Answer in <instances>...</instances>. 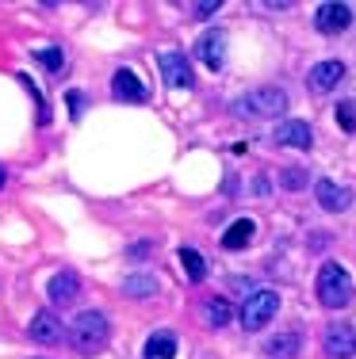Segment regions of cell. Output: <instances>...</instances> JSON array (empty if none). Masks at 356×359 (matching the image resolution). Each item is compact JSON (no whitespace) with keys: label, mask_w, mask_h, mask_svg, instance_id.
Wrapping results in <instances>:
<instances>
[{"label":"cell","mask_w":356,"mask_h":359,"mask_svg":"<svg viewBox=\"0 0 356 359\" xmlns=\"http://www.w3.org/2000/svg\"><path fill=\"white\" fill-rule=\"evenodd\" d=\"M161 76H165L169 88H192V84H196L192 65L180 50H165V54H161Z\"/></svg>","instance_id":"cell-7"},{"label":"cell","mask_w":356,"mask_h":359,"mask_svg":"<svg viewBox=\"0 0 356 359\" xmlns=\"http://www.w3.org/2000/svg\"><path fill=\"white\" fill-rule=\"evenodd\" d=\"M65 100H70V115L77 118L81 111H84V92H70V96H65Z\"/></svg>","instance_id":"cell-25"},{"label":"cell","mask_w":356,"mask_h":359,"mask_svg":"<svg viewBox=\"0 0 356 359\" xmlns=\"http://www.w3.org/2000/svg\"><path fill=\"white\" fill-rule=\"evenodd\" d=\"M180 268L188 271L192 283H203V279H207V260H203L196 249H180Z\"/></svg>","instance_id":"cell-18"},{"label":"cell","mask_w":356,"mask_h":359,"mask_svg":"<svg viewBox=\"0 0 356 359\" xmlns=\"http://www.w3.org/2000/svg\"><path fill=\"white\" fill-rule=\"evenodd\" d=\"M107 337H112V329H107V318L100 310H84L70 321V340L81 355L100 352V348L107 344Z\"/></svg>","instance_id":"cell-1"},{"label":"cell","mask_w":356,"mask_h":359,"mask_svg":"<svg viewBox=\"0 0 356 359\" xmlns=\"http://www.w3.org/2000/svg\"><path fill=\"white\" fill-rule=\"evenodd\" d=\"M192 12H196V20H211V15L218 12V0H199V4L192 8Z\"/></svg>","instance_id":"cell-24"},{"label":"cell","mask_w":356,"mask_h":359,"mask_svg":"<svg viewBox=\"0 0 356 359\" xmlns=\"http://www.w3.org/2000/svg\"><path fill=\"white\" fill-rule=\"evenodd\" d=\"M318 302L326 306V310H345L349 306V298H352V276L341 268V264H322V271H318Z\"/></svg>","instance_id":"cell-2"},{"label":"cell","mask_w":356,"mask_h":359,"mask_svg":"<svg viewBox=\"0 0 356 359\" xmlns=\"http://www.w3.org/2000/svg\"><path fill=\"white\" fill-rule=\"evenodd\" d=\"M4 180H8V172H4V168H0V187H4Z\"/></svg>","instance_id":"cell-26"},{"label":"cell","mask_w":356,"mask_h":359,"mask_svg":"<svg viewBox=\"0 0 356 359\" xmlns=\"http://www.w3.org/2000/svg\"><path fill=\"white\" fill-rule=\"evenodd\" d=\"M27 332H31V340H35V344H58L65 329H62V321H58L50 310H39V313H31Z\"/></svg>","instance_id":"cell-12"},{"label":"cell","mask_w":356,"mask_h":359,"mask_svg":"<svg viewBox=\"0 0 356 359\" xmlns=\"http://www.w3.org/2000/svg\"><path fill=\"white\" fill-rule=\"evenodd\" d=\"M253 233H257V226H253L249 218H237L234 226L223 233V249H245V245L253 241Z\"/></svg>","instance_id":"cell-15"},{"label":"cell","mask_w":356,"mask_h":359,"mask_svg":"<svg viewBox=\"0 0 356 359\" xmlns=\"http://www.w3.org/2000/svg\"><path fill=\"white\" fill-rule=\"evenodd\" d=\"M35 57H39L42 65H46L50 73H62V65H65V57H62V50H58V46H39Z\"/></svg>","instance_id":"cell-21"},{"label":"cell","mask_w":356,"mask_h":359,"mask_svg":"<svg viewBox=\"0 0 356 359\" xmlns=\"http://www.w3.org/2000/svg\"><path fill=\"white\" fill-rule=\"evenodd\" d=\"M154 290H157L154 276H126L123 279V294H131V298H150Z\"/></svg>","instance_id":"cell-19"},{"label":"cell","mask_w":356,"mask_h":359,"mask_svg":"<svg viewBox=\"0 0 356 359\" xmlns=\"http://www.w3.org/2000/svg\"><path fill=\"white\" fill-rule=\"evenodd\" d=\"M272 138H276V145H287V149H310V145H315V134H310V126L303 123V118L279 123Z\"/></svg>","instance_id":"cell-10"},{"label":"cell","mask_w":356,"mask_h":359,"mask_svg":"<svg viewBox=\"0 0 356 359\" xmlns=\"http://www.w3.org/2000/svg\"><path fill=\"white\" fill-rule=\"evenodd\" d=\"M322 348H326L329 359H352L356 355V329L345 321H334L322 332Z\"/></svg>","instance_id":"cell-5"},{"label":"cell","mask_w":356,"mask_h":359,"mask_svg":"<svg viewBox=\"0 0 356 359\" xmlns=\"http://www.w3.org/2000/svg\"><path fill=\"white\" fill-rule=\"evenodd\" d=\"M112 96L123 100V104H142L150 92H146V84H142L131 69H115V76H112Z\"/></svg>","instance_id":"cell-13"},{"label":"cell","mask_w":356,"mask_h":359,"mask_svg":"<svg viewBox=\"0 0 356 359\" xmlns=\"http://www.w3.org/2000/svg\"><path fill=\"white\" fill-rule=\"evenodd\" d=\"M146 355L150 359H173L176 355V337L173 332H154L146 340Z\"/></svg>","instance_id":"cell-16"},{"label":"cell","mask_w":356,"mask_h":359,"mask_svg":"<svg viewBox=\"0 0 356 359\" xmlns=\"http://www.w3.org/2000/svg\"><path fill=\"white\" fill-rule=\"evenodd\" d=\"M341 81H345V65L337 62V57H326V62H318L315 69L307 73L310 92H334Z\"/></svg>","instance_id":"cell-9"},{"label":"cell","mask_w":356,"mask_h":359,"mask_svg":"<svg viewBox=\"0 0 356 359\" xmlns=\"http://www.w3.org/2000/svg\"><path fill=\"white\" fill-rule=\"evenodd\" d=\"M337 123H341L345 134H356V104L352 100H341V104H337Z\"/></svg>","instance_id":"cell-22"},{"label":"cell","mask_w":356,"mask_h":359,"mask_svg":"<svg viewBox=\"0 0 356 359\" xmlns=\"http://www.w3.org/2000/svg\"><path fill=\"white\" fill-rule=\"evenodd\" d=\"M315 199H318V207H322V210H329V215H341V210H349L352 191H349L345 184H334V180H318Z\"/></svg>","instance_id":"cell-8"},{"label":"cell","mask_w":356,"mask_h":359,"mask_svg":"<svg viewBox=\"0 0 356 359\" xmlns=\"http://www.w3.org/2000/svg\"><path fill=\"white\" fill-rule=\"evenodd\" d=\"M276 310H279V294L268 290V287H261V290H253V294L242 302L237 321H242L245 332H257V329H265V325L276 318Z\"/></svg>","instance_id":"cell-4"},{"label":"cell","mask_w":356,"mask_h":359,"mask_svg":"<svg viewBox=\"0 0 356 359\" xmlns=\"http://www.w3.org/2000/svg\"><path fill=\"white\" fill-rule=\"evenodd\" d=\"M196 57L207 65V69H223V62H226V35L223 31H207V35H199Z\"/></svg>","instance_id":"cell-11"},{"label":"cell","mask_w":356,"mask_h":359,"mask_svg":"<svg viewBox=\"0 0 356 359\" xmlns=\"http://www.w3.org/2000/svg\"><path fill=\"white\" fill-rule=\"evenodd\" d=\"M349 23H352V8L349 4H337V0L318 4L315 27L322 31V35H341V31H349Z\"/></svg>","instance_id":"cell-6"},{"label":"cell","mask_w":356,"mask_h":359,"mask_svg":"<svg viewBox=\"0 0 356 359\" xmlns=\"http://www.w3.org/2000/svg\"><path fill=\"white\" fill-rule=\"evenodd\" d=\"M77 294H81V279H77V271H58L54 279H50V302L54 306H73L77 302Z\"/></svg>","instance_id":"cell-14"},{"label":"cell","mask_w":356,"mask_h":359,"mask_svg":"<svg viewBox=\"0 0 356 359\" xmlns=\"http://www.w3.org/2000/svg\"><path fill=\"white\" fill-rule=\"evenodd\" d=\"M234 107H237V115H249V118H276L287 111V92L272 88V84H268V88H253V92H245Z\"/></svg>","instance_id":"cell-3"},{"label":"cell","mask_w":356,"mask_h":359,"mask_svg":"<svg viewBox=\"0 0 356 359\" xmlns=\"http://www.w3.org/2000/svg\"><path fill=\"white\" fill-rule=\"evenodd\" d=\"M203 318H207L211 329H223V325L230 321V302H226V298H211V302L203 306Z\"/></svg>","instance_id":"cell-20"},{"label":"cell","mask_w":356,"mask_h":359,"mask_svg":"<svg viewBox=\"0 0 356 359\" xmlns=\"http://www.w3.org/2000/svg\"><path fill=\"white\" fill-rule=\"evenodd\" d=\"M279 184L287 187V191H299V187H307V168H284V172H279Z\"/></svg>","instance_id":"cell-23"},{"label":"cell","mask_w":356,"mask_h":359,"mask_svg":"<svg viewBox=\"0 0 356 359\" xmlns=\"http://www.w3.org/2000/svg\"><path fill=\"white\" fill-rule=\"evenodd\" d=\"M265 352L276 359H291V355H299V337L295 332H279V337H272L265 344Z\"/></svg>","instance_id":"cell-17"}]
</instances>
